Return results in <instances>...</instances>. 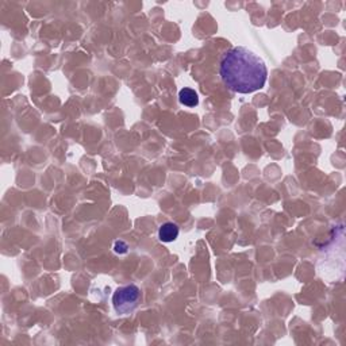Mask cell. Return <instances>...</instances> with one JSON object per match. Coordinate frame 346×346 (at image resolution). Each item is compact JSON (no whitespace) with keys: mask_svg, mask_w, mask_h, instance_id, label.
<instances>
[{"mask_svg":"<svg viewBox=\"0 0 346 346\" xmlns=\"http://www.w3.org/2000/svg\"><path fill=\"white\" fill-rule=\"evenodd\" d=\"M114 249H115L116 253L123 254L127 252V245L123 241H116L115 246H114Z\"/></svg>","mask_w":346,"mask_h":346,"instance_id":"cell-5","label":"cell"},{"mask_svg":"<svg viewBox=\"0 0 346 346\" xmlns=\"http://www.w3.org/2000/svg\"><path fill=\"white\" fill-rule=\"evenodd\" d=\"M177 237H179V227H177V225L172 223V222H167V223H164L160 227L158 238L162 242H173Z\"/></svg>","mask_w":346,"mask_h":346,"instance_id":"cell-3","label":"cell"},{"mask_svg":"<svg viewBox=\"0 0 346 346\" xmlns=\"http://www.w3.org/2000/svg\"><path fill=\"white\" fill-rule=\"evenodd\" d=\"M219 73L225 86L238 93L261 90L268 77L264 60L243 46H235L225 53L220 60Z\"/></svg>","mask_w":346,"mask_h":346,"instance_id":"cell-1","label":"cell"},{"mask_svg":"<svg viewBox=\"0 0 346 346\" xmlns=\"http://www.w3.org/2000/svg\"><path fill=\"white\" fill-rule=\"evenodd\" d=\"M141 300V290L135 284L122 287L115 291L112 296L114 309L120 315H126L135 309Z\"/></svg>","mask_w":346,"mask_h":346,"instance_id":"cell-2","label":"cell"},{"mask_svg":"<svg viewBox=\"0 0 346 346\" xmlns=\"http://www.w3.org/2000/svg\"><path fill=\"white\" fill-rule=\"evenodd\" d=\"M179 100L182 106L187 107H196L199 105L197 93L191 88H182L179 92Z\"/></svg>","mask_w":346,"mask_h":346,"instance_id":"cell-4","label":"cell"}]
</instances>
